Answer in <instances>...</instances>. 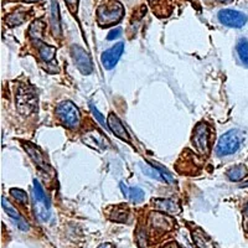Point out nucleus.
<instances>
[{"label":"nucleus","instance_id":"1","mask_svg":"<svg viewBox=\"0 0 248 248\" xmlns=\"http://www.w3.org/2000/svg\"><path fill=\"white\" fill-rule=\"evenodd\" d=\"M124 15V9L118 1H109L97 9V21L101 26H109L119 23Z\"/></svg>","mask_w":248,"mask_h":248},{"label":"nucleus","instance_id":"2","mask_svg":"<svg viewBox=\"0 0 248 248\" xmlns=\"http://www.w3.org/2000/svg\"><path fill=\"white\" fill-rule=\"evenodd\" d=\"M55 113H56V116L60 119V122L66 128H68V129H76L79 125L81 113H79V109L72 102H61L60 105H57Z\"/></svg>","mask_w":248,"mask_h":248},{"label":"nucleus","instance_id":"3","mask_svg":"<svg viewBox=\"0 0 248 248\" xmlns=\"http://www.w3.org/2000/svg\"><path fill=\"white\" fill-rule=\"evenodd\" d=\"M241 143H242V134L240 130L231 129L226 132L218 139V143L216 145V153L220 156H227L232 155L240 149Z\"/></svg>","mask_w":248,"mask_h":248},{"label":"nucleus","instance_id":"4","mask_svg":"<svg viewBox=\"0 0 248 248\" xmlns=\"http://www.w3.org/2000/svg\"><path fill=\"white\" fill-rule=\"evenodd\" d=\"M16 106L19 113L23 116H29L32 110L36 109L37 97L34 90L31 87L21 86L16 94Z\"/></svg>","mask_w":248,"mask_h":248},{"label":"nucleus","instance_id":"5","mask_svg":"<svg viewBox=\"0 0 248 248\" xmlns=\"http://www.w3.org/2000/svg\"><path fill=\"white\" fill-rule=\"evenodd\" d=\"M210 137L211 130L206 123H200L195 127L191 141L200 154L207 155L210 152Z\"/></svg>","mask_w":248,"mask_h":248},{"label":"nucleus","instance_id":"6","mask_svg":"<svg viewBox=\"0 0 248 248\" xmlns=\"http://www.w3.org/2000/svg\"><path fill=\"white\" fill-rule=\"evenodd\" d=\"M218 20H220L221 24H223L225 26L240 29L246 25L248 17L246 14H243V13L241 12H237V10L222 9V10L218 12Z\"/></svg>","mask_w":248,"mask_h":248},{"label":"nucleus","instance_id":"7","mask_svg":"<svg viewBox=\"0 0 248 248\" xmlns=\"http://www.w3.org/2000/svg\"><path fill=\"white\" fill-rule=\"evenodd\" d=\"M72 52V59H74L75 65L78 68V71L82 75H91L93 72V62L91 60L90 55L87 54V51L83 50L81 46L75 45L71 50Z\"/></svg>","mask_w":248,"mask_h":248},{"label":"nucleus","instance_id":"8","mask_svg":"<svg viewBox=\"0 0 248 248\" xmlns=\"http://www.w3.org/2000/svg\"><path fill=\"white\" fill-rule=\"evenodd\" d=\"M140 168L144 174L155 179V180L161 181V183L175 184V179L164 168H161L160 165H156L155 163H149L143 164V165H140Z\"/></svg>","mask_w":248,"mask_h":248},{"label":"nucleus","instance_id":"9","mask_svg":"<svg viewBox=\"0 0 248 248\" xmlns=\"http://www.w3.org/2000/svg\"><path fill=\"white\" fill-rule=\"evenodd\" d=\"M124 51V44L118 43L116 45L110 47L109 50L105 51L103 55H102V65L106 70H112V68L116 67V65L118 63L119 59H121L122 54Z\"/></svg>","mask_w":248,"mask_h":248},{"label":"nucleus","instance_id":"10","mask_svg":"<svg viewBox=\"0 0 248 248\" xmlns=\"http://www.w3.org/2000/svg\"><path fill=\"white\" fill-rule=\"evenodd\" d=\"M82 141L88 147L97 150H103L109 145L108 139L101 132H97V130H91V132L86 133L85 136L82 137Z\"/></svg>","mask_w":248,"mask_h":248},{"label":"nucleus","instance_id":"11","mask_svg":"<svg viewBox=\"0 0 248 248\" xmlns=\"http://www.w3.org/2000/svg\"><path fill=\"white\" fill-rule=\"evenodd\" d=\"M108 124H109V129L112 130V133L114 136L118 137L122 140L127 141V143L130 140L127 129L124 128L122 121L114 114V113H110L109 117H108Z\"/></svg>","mask_w":248,"mask_h":248},{"label":"nucleus","instance_id":"12","mask_svg":"<svg viewBox=\"0 0 248 248\" xmlns=\"http://www.w3.org/2000/svg\"><path fill=\"white\" fill-rule=\"evenodd\" d=\"M24 148H25V150L29 153V155L31 156L32 161L36 164V167L39 168L41 171H48V170H50V165L46 163L43 153L40 152L39 148H36L35 145H32V144H24Z\"/></svg>","mask_w":248,"mask_h":248},{"label":"nucleus","instance_id":"13","mask_svg":"<svg viewBox=\"0 0 248 248\" xmlns=\"http://www.w3.org/2000/svg\"><path fill=\"white\" fill-rule=\"evenodd\" d=\"M3 209L5 210L6 214H8L9 216L12 217L13 220L16 222V226L19 227L20 230H23V231H28L29 223L26 222V220H24V217L21 216V215H20L19 212H17L16 210L14 209V206L9 202L8 200H6L5 196H3Z\"/></svg>","mask_w":248,"mask_h":248},{"label":"nucleus","instance_id":"14","mask_svg":"<svg viewBox=\"0 0 248 248\" xmlns=\"http://www.w3.org/2000/svg\"><path fill=\"white\" fill-rule=\"evenodd\" d=\"M119 186H121V190H122V192H123L124 198L127 199V200H129L130 202L139 203L144 200V196H145V194H144L143 190L139 189V187L128 186V185H125L123 181L119 184Z\"/></svg>","mask_w":248,"mask_h":248},{"label":"nucleus","instance_id":"15","mask_svg":"<svg viewBox=\"0 0 248 248\" xmlns=\"http://www.w3.org/2000/svg\"><path fill=\"white\" fill-rule=\"evenodd\" d=\"M154 206L159 211H163L168 215L180 214V206L170 199H158L154 201Z\"/></svg>","mask_w":248,"mask_h":248},{"label":"nucleus","instance_id":"16","mask_svg":"<svg viewBox=\"0 0 248 248\" xmlns=\"http://www.w3.org/2000/svg\"><path fill=\"white\" fill-rule=\"evenodd\" d=\"M150 223L155 229L159 230H170L171 229L172 221L168 216H164L163 214H153L150 217Z\"/></svg>","mask_w":248,"mask_h":248},{"label":"nucleus","instance_id":"17","mask_svg":"<svg viewBox=\"0 0 248 248\" xmlns=\"http://www.w3.org/2000/svg\"><path fill=\"white\" fill-rule=\"evenodd\" d=\"M34 196L36 202L43 203V205H45L47 209H51L50 199L47 198V195L44 191L43 186L40 185V183L37 180H34Z\"/></svg>","mask_w":248,"mask_h":248},{"label":"nucleus","instance_id":"18","mask_svg":"<svg viewBox=\"0 0 248 248\" xmlns=\"http://www.w3.org/2000/svg\"><path fill=\"white\" fill-rule=\"evenodd\" d=\"M248 174V170L245 165L240 164V165H236V167L231 168V169L227 171V176L231 181H241L242 179L246 178V175Z\"/></svg>","mask_w":248,"mask_h":248},{"label":"nucleus","instance_id":"19","mask_svg":"<svg viewBox=\"0 0 248 248\" xmlns=\"http://www.w3.org/2000/svg\"><path fill=\"white\" fill-rule=\"evenodd\" d=\"M55 52H56V48L52 47V46H48L44 43H41V45H40V57L45 62L54 61Z\"/></svg>","mask_w":248,"mask_h":248},{"label":"nucleus","instance_id":"20","mask_svg":"<svg viewBox=\"0 0 248 248\" xmlns=\"http://www.w3.org/2000/svg\"><path fill=\"white\" fill-rule=\"evenodd\" d=\"M192 237H194V241L196 243L199 248H214L212 247V243L210 242V240L205 236L203 232H201L200 230L192 233Z\"/></svg>","mask_w":248,"mask_h":248},{"label":"nucleus","instance_id":"21","mask_svg":"<svg viewBox=\"0 0 248 248\" xmlns=\"http://www.w3.org/2000/svg\"><path fill=\"white\" fill-rule=\"evenodd\" d=\"M44 29H45V25H44L43 21H40V20H36L32 23V25L30 26V35L31 37L35 40V41H39L43 37V32Z\"/></svg>","mask_w":248,"mask_h":248},{"label":"nucleus","instance_id":"22","mask_svg":"<svg viewBox=\"0 0 248 248\" xmlns=\"http://www.w3.org/2000/svg\"><path fill=\"white\" fill-rule=\"evenodd\" d=\"M237 51H238V56H240L241 61L248 66V40L241 39L237 45Z\"/></svg>","mask_w":248,"mask_h":248},{"label":"nucleus","instance_id":"23","mask_svg":"<svg viewBox=\"0 0 248 248\" xmlns=\"http://www.w3.org/2000/svg\"><path fill=\"white\" fill-rule=\"evenodd\" d=\"M51 21H52V26L56 34L60 32V19H59V6H57L56 1L52 3V8H51Z\"/></svg>","mask_w":248,"mask_h":248},{"label":"nucleus","instance_id":"24","mask_svg":"<svg viewBox=\"0 0 248 248\" xmlns=\"http://www.w3.org/2000/svg\"><path fill=\"white\" fill-rule=\"evenodd\" d=\"M10 194H12L13 198L15 199L16 201H19L20 203H23V205H26L29 202V198L28 194L25 191L20 189H12L10 190Z\"/></svg>","mask_w":248,"mask_h":248},{"label":"nucleus","instance_id":"25","mask_svg":"<svg viewBox=\"0 0 248 248\" xmlns=\"http://www.w3.org/2000/svg\"><path fill=\"white\" fill-rule=\"evenodd\" d=\"M90 108H91V110H92L93 116L96 117L97 122H99V124H101L102 127L105 128V129H108V128H109V127H107V124H106L105 118H103V116H102V113L99 112V110L97 109L96 107H94V105H92V103H91V105H90Z\"/></svg>","mask_w":248,"mask_h":248},{"label":"nucleus","instance_id":"26","mask_svg":"<svg viewBox=\"0 0 248 248\" xmlns=\"http://www.w3.org/2000/svg\"><path fill=\"white\" fill-rule=\"evenodd\" d=\"M121 34H122V29L121 28L113 29V30L109 31V34H108V36H107V40L117 39V37L121 36Z\"/></svg>","mask_w":248,"mask_h":248},{"label":"nucleus","instance_id":"27","mask_svg":"<svg viewBox=\"0 0 248 248\" xmlns=\"http://www.w3.org/2000/svg\"><path fill=\"white\" fill-rule=\"evenodd\" d=\"M66 5L68 6L72 13H76L77 12V6H78V0H65Z\"/></svg>","mask_w":248,"mask_h":248},{"label":"nucleus","instance_id":"28","mask_svg":"<svg viewBox=\"0 0 248 248\" xmlns=\"http://www.w3.org/2000/svg\"><path fill=\"white\" fill-rule=\"evenodd\" d=\"M243 227H245L246 232L248 233V203L246 205L245 210H243Z\"/></svg>","mask_w":248,"mask_h":248},{"label":"nucleus","instance_id":"29","mask_svg":"<svg viewBox=\"0 0 248 248\" xmlns=\"http://www.w3.org/2000/svg\"><path fill=\"white\" fill-rule=\"evenodd\" d=\"M98 248H114V246L110 245V243H102Z\"/></svg>","mask_w":248,"mask_h":248},{"label":"nucleus","instance_id":"30","mask_svg":"<svg viewBox=\"0 0 248 248\" xmlns=\"http://www.w3.org/2000/svg\"><path fill=\"white\" fill-rule=\"evenodd\" d=\"M161 248H180V247H178V246L172 242V243H168V245H165L164 247H161Z\"/></svg>","mask_w":248,"mask_h":248},{"label":"nucleus","instance_id":"31","mask_svg":"<svg viewBox=\"0 0 248 248\" xmlns=\"http://www.w3.org/2000/svg\"><path fill=\"white\" fill-rule=\"evenodd\" d=\"M241 187H248V181H246L245 184H242V185H241Z\"/></svg>","mask_w":248,"mask_h":248},{"label":"nucleus","instance_id":"32","mask_svg":"<svg viewBox=\"0 0 248 248\" xmlns=\"http://www.w3.org/2000/svg\"><path fill=\"white\" fill-rule=\"evenodd\" d=\"M31 1H34V0H31Z\"/></svg>","mask_w":248,"mask_h":248},{"label":"nucleus","instance_id":"33","mask_svg":"<svg viewBox=\"0 0 248 248\" xmlns=\"http://www.w3.org/2000/svg\"><path fill=\"white\" fill-rule=\"evenodd\" d=\"M150 1H153V0H150Z\"/></svg>","mask_w":248,"mask_h":248}]
</instances>
